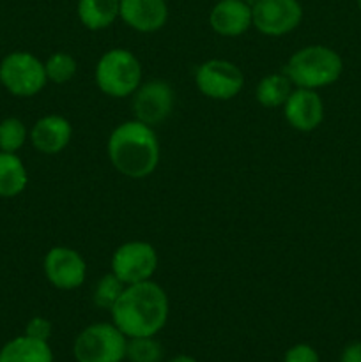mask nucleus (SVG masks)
Wrapping results in <instances>:
<instances>
[{"label": "nucleus", "mask_w": 361, "mask_h": 362, "mask_svg": "<svg viewBox=\"0 0 361 362\" xmlns=\"http://www.w3.org/2000/svg\"><path fill=\"white\" fill-rule=\"evenodd\" d=\"M110 313L115 327L126 338L156 336L168 320V297L152 279L134 283L124 288Z\"/></svg>", "instance_id": "1"}, {"label": "nucleus", "mask_w": 361, "mask_h": 362, "mask_svg": "<svg viewBox=\"0 0 361 362\" xmlns=\"http://www.w3.org/2000/svg\"><path fill=\"white\" fill-rule=\"evenodd\" d=\"M106 148L113 168L130 179L151 175L159 163V141L154 129L137 119L119 124L110 134Z\"/></svg>", "instance_id": "2"}, {"label": "nucleus", "mask_w": 361, "mask_h": 362, "mask_svg": "<svg viewBox=\"0 0 361 362\" xmlns=\"http://www.w3.org/2000/svg\"><path fill=\"white\" fill-rule=\"evenodd\" d=\"M342 71V57L335 49L321 45L297 49L283 67V73L289 76L294 87L311 88V90L333 85L340 78Z\"/></svg>", "instance_id": "3"}, {"label": "nucleus", "mask_w": 361, "mask_h": 362, "mask_svg": "<svg viewBox=\"0 0 361 362\" xmlns=\"http://www.w3.org/2000/svg\"><path fill=\"white\" fill-rule=\"evenodd\" d=\"M96 83L110 98H127L142 83V64L130 49L113 48L103 53L96 66Z\"/></svg>", "instance_id": "4"}, {"label": "nucleus", "mask_w": 361, "mask_h": 362, "mask_svg": "<svg viewBox=\"0 0 361 362\" xmlns=\"http://www.w3.org/2000/svg\"><path fill=\"white\" fill-rule=\"evenodd\" d=\"M127 338L115 324H92L74 339L76 362H122L126 359Z\"/></svg>", "instance_id": "5"}, {"label": "nucleus", "mask_w": 361, "mask_h": 362, "mask_svg": "<svg viewBox=\"0 0 361 362\" xmlns=\"http://www.w3.org/2000/svg\"><path fill=\"white\" fill-rule=\"evenodd\" d=\"M0 83L16 98H32L48 83L45 64L28 52H13L0 62Z\"/></svg>", "instance_id": "6"}, {"label": "nucleus", "mask_w": 361, "mask_h": 362, "mask_svg": "<svg viewBox=\"0 0 361 362\" xmlns=\"http://www.w3.org/2000/svg\"><path fill=\"white\" fill-rule=\"evenodd\" d=\"M158 269V253L154 246L144 240H130L113 251L112 272L124 283L149 281Z\"/></svg>", "instance_id": "7"}, {"label": "nucleus", "mask_w": 361, "mask_h": 362, "mask_svg": "<svg viewBox=\"0 0 361 362\" xmlns=\"http://www.w3.org/2000/svg\"><path fill=\"white\" fill-rule=\"evenodd\" d=\"M195 83L205 98L229 101L243 90L244 74L230 60L211 59L198 66Z\"/></svg>", "instance_id": "8"}, {"label": "nucleus", "mask_w": 361, "mask_h": 362, "mask_svg": "<svg viewBox=\"0 0 361 362\" xmlns=\"http://www.w3.org/2000/svg\"><path fill=\"white\" fill-rule=\"evenodd\" d=\"M303 7L297 0H258L251 7V21L260 34L278 37L299 27Z\"/></svg>", "instance_id": "9"}, {"label": "nucleus", "mask_w": 361, "mask_h": 362, "mask_svg": "<svg viewBox=\"0 0 361 362\" xmlns=\"http://www.w3.org/2000/svg\"><path fill=\"white\" fill-rule=\"evenodd\" d=\"M176 105V92L165 80H149L140 83L133 94V115L140 122L154 127L165 122Z\"/></svg>", "instance_id": "10"}, {"label": "nucleus", "mask_w": 361, "mask_h": 362, "mask_svg": "<svg viewBox=\"0 0 361 362\" xmlns=\"http://www.w3.org/2000/svg\"><path fill=\"white\" fill-rule=\"evenodd\" d=\"M45 274L55 288L74 290L87 278V264L73 247L55 246L45 257Z\"/></svg>", "instance_id": "11"}, {"label": "nucleus", "mask_w": 361, "mask_h": 362, "mask_svg": "<svg viewBox=\"0 0 361 362\" xmlns=\"http://www.w3.org/2000/svg\"><path fill=\"white\" fill-rule=\"evenodd\" d=\"M283 112L290 127L308 133L317 129L324 120V103L317 90L296 87L283 105Z\"/></svg>", "instance_id": "12"}, {"label": "nucleus", "mask_w": 361, "mask_h": 362, "mask_svg": "<svg viewBox=\"0 0 361 362\" xmlns=\"http://www.w3.org/2000/svg\"><path fill=\"white\" fill-rule=\"evenodd\" d=\"M119 18L133 30L151 34L165 27L168 7L165 0H120Z\"/></svg>", "instance_id": "13"}, {"label": "nucleus", "mask_w": 361, "mask_h": 362, "mask_svg": "<svg viewBox=\"0 0 361 362\" xmlns=\"http://www.w3.org/2000/svg\"><path fill=\"white\" fill-rule=\"evenodd\" d=\"M73 127L69 120L60 115H46L34 124L30 131V141L41 154L53 156L62 152L69 145Z\"/></svg>", "instance_id": "14"}, {"label": "nucleus", "mask_w": 361, "mask_h": 362, "mask_svg": "<svg viewBox=\"0 0 361 362\" xmlns=\"http://www.w3.org/2000/svg\"><path fill=\"white\" fill-rule=\"evenodd\" d=\"M212 30L225 37H237L253 25L251 7L243 0H219L209 14Z\"/></svg>", "instance_id": "15"}, {"label": "nucleus", "mask_w": 361, "mask_h": 362, "mask_svg": "<svg viewBox=\"0 0 361 362\" xmlns=\"http://www.w3.org/2000/svg\"><path fill=\"white\" fill-rule=\"evenodd\" d=\"M0 362H53V352L48 341L23 334L4 345Z\"/></svg>", "instance_id": "16"}, {"label": "nucleus", "mask_w": 361, "mask_h": 362, "mask_svg": "<svg viewBox=\"0 0 361 362\" xmlns=\"http://www.w3.org/2000/svg\"><path fill=\"white\" fill-rule=\"evenodd\" d=\"M78 18L88 30L108 28L120 14V0H78Z\"/></svg>", "instance_id": "17"}, {"label": "nucleus", "mask_w": 361, "mask_h": 362, "mask_svg": "<svg viewBox=\"0 0 361 362\" xmlns=\"http://www.w3.org/2000/svg\"><path fill=\"white\" fill-rule=\"evenodd\" d=\"M28 173L14 152L0 151V198H14L25 191Z\"/></svg>", "instance_id": "18"}, {"label": "nucleus", "mask_w": 361, "mask_h": 362, "mask_svg": "<svg viewBox=\"0 0 361 362\" xmlns=\"http://www.w3.org/2000/svg\"><path fill=\"white\" fill-rule=\"evenodd\" d=\"M292 90L294 85L285 73H273L258 81L255 95L264 108H278L285 105Z\"/></svg>", "instance_id": "19"}, {"label": "nucleus", "mask_w": 361, "mask_h": 362, "mask_svg": "<svg viewBox=\"0 0 361 362\" xmlns=\"http://www.w3.org/2000/svg\"><path fill=\"white\" fill-rule=\"evenodd\" d=\"M124 288H126V285H124V283L120 281L112 271H110L108 274L101 276L99 281L96 283L94 292H92V300H94V304L98 308L110 311L113 306H115L119 297L122 296Z\"/></svg>", "instance_id": "20"}, {"label": "nucleus", "mask_w": 361, "mask_h": 362, "mask_svg": "<svg viewBox=\"0 0 361 362\" xmlns=\"http://www.w3.org/2000/svg\"><path fill=\"white\" fill-rule=\"evenodd\" d=\"M76 60L73 55L66 52H57L45 62L46 76L48 81H53L57 85H64L71 81L76 74Z\"/></svg>", "instance_id": "21"}, {"label": "nucleus", "mask_w": 361, "mask_h": 362, "mask_svg": "<svg viewBox=\"0 0 361 362\" xmlns=\"http://www.w3.org/2000/svg\"><path fill=\"white\" fill-rule=\"evenodd\" d=\"M161 356V345L156 341L154 336L127 338L126 359L130 362H159Z\"/></svg>", "instance_id": "22"}, {"label": "nucleus", "mask_w": 361, "mask_h": 362, "mask_svg": "<svg viewBox=\"0 0 361 362\" xmlns=\"http://www.w3.org/2000/svg\"><path fill=\"white\" fill-rule=\"evenodd\" d=\"M27 127L16 117H7L0 122V151L16 154L27 141Z\"/></svg>", "instance_id": "23"}, {"label": "nucleus", "mask_w": 361, "mask_h": 362, "mask_svg": "<svg viewBox=\"0 0 361 362\" xmlns=\"http://www.w3.org/2000/svg\"><path fill=\"white\" fill-rule=\"evenodd\" d=\"M53 325L48 318L45 317H34L28 320L27 327H25V334L30 336L34 339H41V341H48L52 338Z\"/></svg>", "instance_id": "24"}, {"label": "nucleus", "mask_w": 361, "mask_h": 362, "mask_svg": "<svg viewBox=\"0 0 361 362\" xmlns=\"http://www.w3.org/2000/svg\"><path fill=\"white\" fill-rule=\"evenodd\" d=\"M283 362H321V359H319V354L314 346L299 343V345H294L287 350Z\"/></svg>", "instance_id": "25"}, {"label": "nucleus", "mask_w": 361, "mask_h": 362, "mask_svg": "<svg viewBox=\"0 0 361 362\" xmlns=\"http://www.w3.org/2000/svg\"><path fill=\"white\" fill-rule=\"evenodd\" d=\"M340 362H361V341H354L343 349Z\"/></svg>", "instance_id": "26"}, {"label": "nucleus", "mask_w": 361, "mask_h": 362, "mask_svg": "<svg viewBox=\"0 0 361 362\" xmlns=\"http://www.w3.org/2000/svg\"><path fill=\"white\" fill-rule=\"evenodd\" d=\"M168 362H197V361L190 356H177V357H173V359H170Z\"/></svg>", "instance_id": "27"}, {"label": "nucleus", "mask_w": 361, "mask_h": 362, "mask_svg": "<svg viewBox=\"0 0 361 362\" xmlns=\"http://www.w3.org/2000/svg\"><path fill=\"white\" fill-rule=\"evenodd\" d=\"M243 2H246V4H248V6H250V7H253V6H255V4H257V2H258V0H243Z\"/></svg>", "instance_id": "28"}, {"label": "nucleus", "mask_w": 361, "mask_h": 362, "mask_svg": "<svg viewBox=\"0 0 361 362\" xmlns=\"http://www.w3.org/2000/svg\"><path fill=\"white\" fill-rule=\"evenodd\" d=\"M357 7H360V11H361V0H357Z\"/></svg>", "instance_id": "29"}]
</instances>
